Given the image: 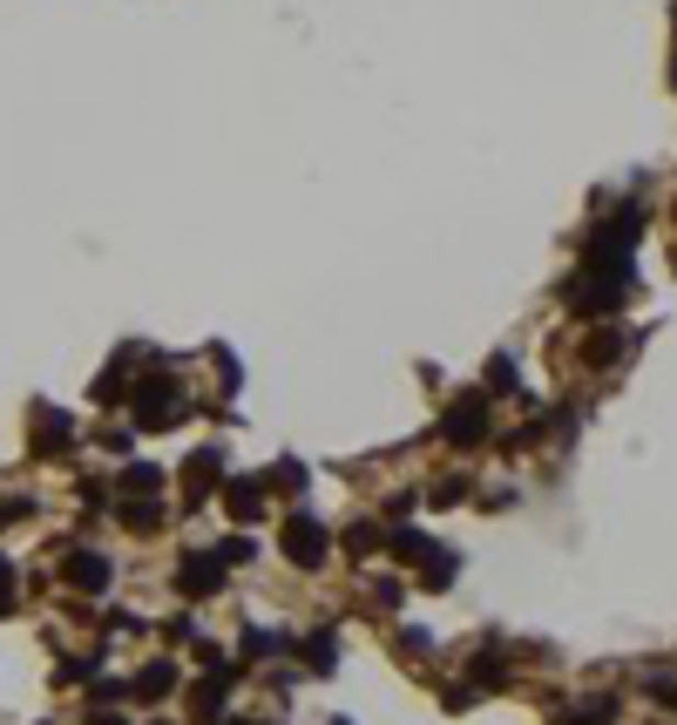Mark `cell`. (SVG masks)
Masks as SVG:
<instances>
[{
    "label": "cell",
    "instance_id": "cell-1",
    "mask_svg": "<svg viewBox=\"0 0 677 725\" xmlns=\"http://www.w3.org/2000/svg\"><path fill=\"white\" fill-rule=\"evenodd\" d=\"M183 414V393L170 373H156V380H136V427H170Z\"/></svg>",
    "mask_w": 677,
    "mask_h": 725
},
{
    "label": "cell",
    "instance_id": "cell-2",
    "mask_svg": "<svg viewBox=\"0 0 677 725\" xmlns=\"http://www.w3.org/2000/svg\"><path fill=\"white\" fill-rule=\"evenodd\" d=\"M441 434L454 440V448H482V440H488V400H482V393L454 400V408H448V421H441Z\"/></svg>",
    "mask_w": 677,
    "mask_h": 725
},
{
    "label": "cell",
    "instance_id": "cell-3",
    "mask_svg": "<svg viewBox=\"0 0 677 725\" xmlns=\"http://www.w3.org/2000/svg\"><path fill=\"white\" fill-rule=\"evenodd\" d=\"M285 556L298 562V570H318V562H326V529H318L312 515H292L285 522Z\"/></svg>",
    "mask_w": 677,
    "mask_h": 725
},
{
    "label": "cell",
    "instance_id": "cell-4",
    "mask_svg": "<svg viewBox=\"0 0 677 725\" xmlns=\"http://www.w3.org/2000/svg\"><path fill=\"white\" fill-rule=\"evenodd\" d=\"M177 583H183L190 596H217V590H224V556H217V549H196V556H183Z\"/></svg>",
    "mask_w": 677,
    "mask_h": 725
},
{
    "label": "cell",
    "instance_id": "cell-5",
    "mask_svg": "<svg viewBox=\"0 0 677 725\" xmlns=\"http://www.w3.org/2000/svg\"><path fill=\"white\" fill-rule=\"evenodd\" d=\"M217 468H224V448H196V455L183 461V489H190V502H204V495H211Z\"/></svg>",
    "mask_w": 677,
    "mask_h": 725
},
{
    "label": "cell",
    "instance_id": "cell-6",
    "mask_svg": "<svg viewBox=\"0 0 677 725\" xmlns=\"http://www.w3.org/2000/svg\"><path fill=\"white\" fill-rule=\"evenodd\" d=\"M129 692H136V699H170V692H177V665H170V658H156V665H143V671H136V684H129Z\"/></svg>",
    "mask_w": 677,
    "mask_h": 725
},
{
    "label": "cell",
    "instance_id": "cell-7",
    "mask_svg": "<svg viewBox=\"0 0 677 725\" xmlns=\"http://www.w3.org/2000/svg\"><path fill=\"white\" fill-rule=\"evenodd\" d=\"M224 509H230L237 522H258V515H264V481H230V489H224Z\"/></svg>",
    "mask_w": 677,
    "mask_h": 725
},
{
    "label": "cell",
    "instance_id": "cell-8",
    "mask_svg": "<svg viewBox=\"0 0 677 725\" xmlns=\"http://www.w3.org/2000/svg\"><path fill=\"white\" fill-rule=\"evenodd\" d=\"M68 583H75V590H102V583H109V562H102L95 549H75V556H68Z\"/></svg>",
    "mask_w": 677,
    "mask_h": 725
},
{
    "label": "cell",
    "instance_id": "cell-9",
    "mask_svg": "<svg viewBox=\"0 0 677 725\" xmlns=\"http://www.w3.org/2000/svg\"><path fill=\"white\" fill-rule=\"evenodd\" d=\"M34 427H42V434H34V455H61V448H68V414L42 408V414H34Z\"/></svg>",
    "mask_w": 677,
    "mask_h": 725
},
{
    "label": "cell",
    "instance_id": "cell-10",
    "mask_svg": "<svg viewBox=\"0 0 677 725\" xmlns=\"http://www.w3.org/2000/svg\"><path fill=\"white\" fill-rule=\"evenodd\" d=\"M454 570H461V562H454V549H441V543H433V556L420 562V583H427V590H441V583H454Z\"/></svg>",
    "mask_w": 677,
    "mask_h": 725
},
{
    "label": "cell",
    "instance_id": "cell-11",
    "mask_svg": "<svg viewBox=\"0 0 677 725\" xmlns=\"http://www.w3.org/2000/svg\"><path fill=\"white\" fill-rule=\"evenodd\" d=\"M305 665H312V671H332V665H339V637H332V631H312V637H305Z\"/></svg>",
    "mask_w": 677,
    "mask_h": 725
},
{
    "label": "cell",
    "instance_id": "cell-12",
    "mask_svg": "<svg viewBox=\"0 0 677 725\" xmlns=\"http://www.w3.org/2000/svg\"><path fill=\"white\" fill-rule=\"evenodd\" d=\"M610 718H617V699H583L576 712H563L555 725H610Z\"/></svg>",
    "mask_w": 677,
    "mask_h": 725
},
{
    "label": "cell",
    "instance_id": "cell-13",
    "mask_svg": "<svg viewBox=\"0 0 677 725\" xmlns=\"http://www.w3.org/2000/svg\"><path fill=\"white\" fill-rule=\"evenodd\" d=\"M258 481H264V495H271V489H278V495H292V489H305V468H298V461H278V468L258 475Z\"/></svg>",
    "mask_w": 677,
    "mask_h": 725
},
{
    "label": "cell",
    "instance_id": "cell-14",
    "mask_svg": "<svg viewBox=\"0 0 677 725\" xmlns=\"http://www.w3.org/2000/svg\"><path fill=\"white\" fill-rule=\"evenodd\" d=\"M393 556H400V562H427V556H433V536H420V529H400V536H393Z\"/></svg>",
    "mask_w": 677,
    "mask_h": 725
},
{
    "label": "cell",
    "instance_id": "cell-15",
    "mask_svg": "<svg viewBox=\"0 0 677 725\" xmlns=\"http://www.w3.org/2000/svg\"><path fill=\"white\" fill-rule=\"evenodd\" d=\"M163 489V475H156L149 461H136V468H123V495H156Z\"/></svg>",
    "mask_w": 677,
    "mask_h": 725
},
{
    "label": "cell",
    "instance_id": "cell-16",
    "mask_svg": "<svg viewBox=\"0 0 677 725\" xmlns=\"http://www.w3.org/2000/svg\"><path fill=\"white\" fill-rule=\"evenodd\" d=\"M346 549H352V556H373V549H380V529H373V522H352V529H346Z\"/></svg>",
    "mask_w": 677,
    "mask_h": 725
},
{
    "label": "cell",
    "instance_id": "cell-17",
    "mask_svg": "<svg viewBox=\"0 0 677 725\" xmlns=\"http://www.w3.org/2000/svg\"><path fill=\"white\" fill-rule=\"evenodd\" d=\"M508 678V665L495 658V651H482V658H474V684H501Z\"/></svg>",
    "mask_w": 677,
    "mask_h": 725
},
{
    "label": "cell",
    "instance_id": "cell-18",
    "mask_svg": "<svg viewBox=\"0 0 677 725\" xmlns=\"http://www.w3.org/2000/svg\"><path fill=\"white\" fill-rule=\"evenodd\" d=\"M488 393H515V367H508V359H488Z\"/></svg>",
    "mask_w": 677,
    "mask_h": 725
},
{
    "label": "cell",
    "instance_id": "cell-19",
    "mask_svg": "<svg viewBox=\"0 0 677 725\" xmlns=\"http://www.w3.org/2000/svg\"><path fill=\"white\" fill-rule=\"evenodd\" d=\"M271 651H278L271 631H245V658H271Z\"/></svg>",
    "mask_w": 677,
    "mask_h": 725
},
{
    "label": "cell",
    "instance_id": "cell-20",
    "mask_svg": "<svg viewBox=\"0 0 677 725\" xmlns=\"http://www.w3.org/2000/svg\"><path fill=\"white\" fill-rule=\"evenodd\" d=\"M8 611H14V562L0 556V617H8Z\"/></svg>",
    "mask_w": 677,
    "mask_h": 725
},
{
    "label": "cell",
    "instance_id": "cell-21",
    "mask_svg": "<svg viewBox=\"0 0 677 725\" xmlns=\"http://www.w3.org/2000/svg\"><path fill=\"white\" fill-rule=\"evenodd\" d=\"M251 549H258V543H245V536H230V543H224L217 556H224V570H230V562H251Z\"/></svg>",
    "mask_w": 677,
    "mask_h": 725
},
{
    "label": "cell",
    "instance_id": "cell-22",
    "mask_svg": "<svg viewBox=\"0 0 677 725\" xmlns=\"http://www.w3.org/2000/svg\"><path fill=\"white\" fill-rule=\"evenodd\" d=\"M89 725H129L123 712H89Z\"/></svg>",
    "mask_w": 677,
    "mask_h": 725
},
{
    "label": "cell",
    "instance_id": "cell-23",
    "mask_svg": "<svg viewBox=\"0 0 677 725\" xmlns=\"http://www.w3.org/2000/svg\"><path fill=\"white\" fill-rule=\"evenodd\" d=\"M657 692L670 699V712H677V678H657Z\"/></svg>",
    "mask_w": 677,
    "mask_h": 725
},
{
    "label": "cell",
    "instance_id": "cell-24",
    "mask_svg": "<svg viewBox=\"0 0 677 725\" xmlns=\"http://www.w3.org/2000/svg\"><path fill=\"white\" fill-rule=\"evenodd\" d=\"M237 725H251V718H237Z\"/></svg>",
    "mask_w": 677,
    "mask_h": 725
},
{
    "label": "cell",
    "instance_id": "cell-25",
    "mask_svg": "<svg viewBox=\"0 0 677 725\" xmlns=\"http://www.w3.org/2000/svg\"><path fill=\"white\" fill-rule=\"evenodd\" d=\"M670 14H677V8H670Z\"/></svg>",
    "mask_w": 677,
    "mask_h": 725
}]
</instances>
